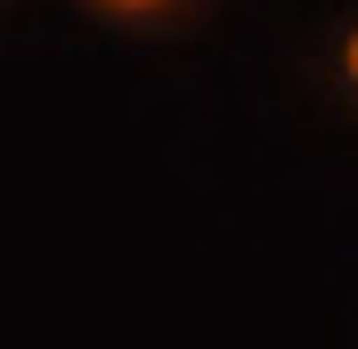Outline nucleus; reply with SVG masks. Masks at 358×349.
Segmentation results:
<instances>
[{"instance_id": "1", "label": "nucleus", "mask_w": 358, "mask_h": 349, "mask_svg": "<svg viewBox=\"0 0 358 349\" xmlns=\"http://www.w3.org/2000/svg\"><path fill=\"white\" fill-rule=\"evenodd\" d=\"M90 8H106V17H163L171 0H90Z\"/></svg>"}, {"instance_id": "2", "label": "nucleus", "mask_w": 358, "mask_h": 349, "mask_svg": "<svg viewBox=\"0 0 358 349\" xmlns=\"http://www.w3.org/2000/svg\"><path fill=\"white\" fill-rule=\"evenodd\" d=\"M342 82L358 89V24H350V41H342Z\"/></svg>"}]
</instances>
